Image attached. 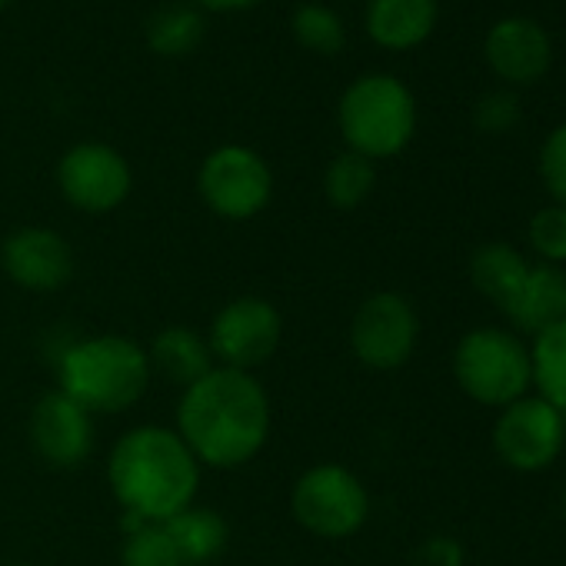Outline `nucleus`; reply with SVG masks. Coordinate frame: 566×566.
<instances>
[{
  "mask_svg": "<svg viewBox=\"0 0 566 566\" xmlns=\"http://www.w3.org/2000/svg\"><path fill=\"white\" fill-rule=\"evenodd\" d=\"M177 433L197 463L233 470L250 463L270 437V400L256 377L213 367L184 390Z\"/></svg>",
  "mask_w": 566,
  "mask_h": 566,
  "instance_id": "1",
  "label": "nucleus"
},
{
  "mask_svg": "<svg viewBox=\"0 0 566 566\" xmlns=\"http://www.w3.org/2000/svg\"><path fill=\"white\" fill-rule=\"evenodd\" d=\"M107 480L124 513H137L147 523H167L193 506L200 463L177 430L144 423L114 443Z\"/></svg>",
  "mask_w": 566,
  "mask_h": 566,
  "instance_id": "2",
  "label": "nucleus"
},
{
  "mask_svg": "<svg viewBox=\"0 0 566 566\" xmlns=\"http://www.w3.org/2000/svg\"><path fill=\"white\" fill-rule=\"evenodd\" d=\"M147 350L117 334L74 344L61 357V390L87 413H124L150 384Z\"/></svg>",
  "mask_w": 566,
  "mask_h": 566,
  "instance_id": "3",
  "label": "nucleus"
},
{
  "mask_svg": "<svg viewBox=\"0 0 566 566\" xmlns=\"http://www.w3.org/2000/svg\"><path fill=\"white\" fill-rule=\"evenodd\" d=\"M337 120L354 154L380 160L400 154L410 144L417 130V101L403 81L370 74L344 91Z\"/></svg>",
  "mask_w": 566,
  "mask_h": 566,
  "instance_id": "4",
  "label": "nucleus"
},
{
  "mask_svg": "<svg viewBox=\"0 0 566 566\" xmlns=\"http://www.w3.org/2000/svg\"><path fill=\"white\" fill-rule=\"evenodd\" d=\"M457 384L486 407L513 403L533 380L523 344L503 331H473L460 340L453 357Z\"/></svg>",
  "mask_w": 566,
  "mask_h": 566,
  "instance_id": "5",
  "label": "nucleus"
},
{
  "mask_svg": "<svg viewBox=\"0 0 566 566\" xmlns=\"http://www.w3.org/2000/svg\"><path fill=\"white\" fill-rule=\"evenodd\" d=\"M291 510L307 533L324 539H344L367 523L370 496L347 467L321 463L294 483Z\"/></svg>",
  "mask_w": 566,
  "mask_h": 566,
  "instance_id": "6",
  "label": "nucleus"
},
{
  "mask_svg": "<svg viewBox=\"0 0 566 566\" xmlns=\"http://www.w3.org/2000/svg\"><path fill=\"white\" fill-rule=\"evenodd\" d=\"M203 203L223 220H250L273 197L270 164L240 144H223L200 164L197 177Z\"/></svg>",
  "mask_w": 566,
  "mask_h": 566,
  "instance_id": "7",
  "label": "nucleus"
},
{
  "mask_svg": "<svg viewBox=\"0 0 566 566\" xmlns=\"http://www.w3.org/2000/svg\"><path fill=\"white\" fill-rule=\"evenodd\" d=\"M283 337L280 311L263 297H237L217 311L207 344L213 360L230 370L250 374L253 367L266 364Z\"/></svg>",
  "mask_w": 566,
  "mask_h": 566,
  "instance_id": "8",
  "label": "nucleus"
},
{
  "mask_svg": "<svg viewBox=\"0 0 566 566\" xmlns=\"http://www.w3.org/2000/svg\"><path fill=\"white\" fill-rule=\"evenodd\" d=\"M57 187L67 197V203H74L77 210L107 213L127 200V193L134 187V174L120 150H114L111 144L91 140V144L71 147L61 157Z\"/></svg>",
  "mask_w": 566,
  "mask_h": 566,
  "instance_id": "9",
  "label": "nucleus"
},
{
  "mask_svg": "<svg viewBox=\"0 0 566 566\" xmlns=\"http://www.w3.org/2000/svg\"><path fill=\"white\" fill-rule=\"evenodd\" d=\"M350 347L374 370H397L417 347V314L400 294H374L350 324Z\"/></svg>",
  "mask_w": 566,
  "mask_h": 566,
  "instance_id": "10",
  "label": "nucleus"
},
{
  "mask_svg": "<svg viewBox=\"0 0 566 566\" xmlns=\"http://www.w3.org/2000/svg\"><path fill=\"white\" fill-rule=\"evenodd\" d=\"M493 447L516 470H539L553 463L563 447L559 410L546 400H513L493 430Z\"/></svg>",
  "mask_w": 566,
  "mask_h": 566,
  "instance_id": "11",
  "label": "nucleus"
},
{
  "mask_svg": "<svg viewBox=\"0 0 566 566\" xmlns=\"http://www.w3.org/2000/svg\"><path fill=\"white\" fill-rule=\"evenodd\" d=\"M4 273L24 291L51 294L61 291L74 276V253L71 243L48 227H21L0 247Z\"/></svg>",
  "mask_w": 566,
  "mask_h": 566,
  "instance_id": "12",
  "label": "nucleus"
},
{
  "mask_svg": "<svg viewBox=\"0 0 566 566\" xmlns=\"http://www.w3.org/2000/svg\"><path fill=\"white\" fill-rule=\"evenodd\" d=\"M31 440L51 467H77L94 450V413H87L61 387L48 390L31 410Z\"/></svg>",
  "mask_w": 566,
  "mask_h": 566,
  "instance_id": "13",
  "label": "nucleus"
},
{
  "mask_svg": "<svg viewBox=\"0 0 566 566\" xmlns=\"http://www.w3.org/2000/svg\"><path fill=\"white\" fill-rule=\"evenodd\" d=\"M486 64L506 84H533L549 71L553 44L549 34L530 18H503L483 41Z\"/></svg>",
  "mask_w": 566,
  "mask_h": 566,
  "instance_id": "14",
  "label": "nucleus"
},
{
  "mask_svg": "<svg viewBox=\"0 0 566 566\" xmlns=\"http://www.w3.org/2000/svg\"><path fill=\"white\" fill-rule=\"evenodd\" d=\"M503 314L526 334H543L566 321V273L556 266H530Z\"/></svg>",
  "mask_w": 566,
  "mask_h": 566,
  "instance_id": "15",
  "label": "nucleus"
},
{
  "mask_svg": "<svg viewBox=\"0 0 566 566\" xmlns=\"http://www.w3.org/2000/svg\"><path fill=\"white\" fill-rule=\"evenodd\" d=\"M437 0H370L367 34L387 51H413L437 28Z\"/></svg>",
  "mask_w": 566,
  "mask_h": 566,
  "instance_id": "16",
  "label": "nucleus"
},
{
  "mask_svg": "<svg viewBox=\"0 0 566 566\" xmlns=\"http://www.w3.org/2000/svg\"><path fill=\"white\" fill-rule=\"evenodd\" d=\"M147 360H150V370L164 374L170 384H177L184 390L213 370V354H210L207 337H200L187 327L160 331L147 350Z\"/></svg>",
  "mask_w": 566,
  "mask_h": 566,
  "instance_id": "17",
  "label": "nucleus"
},
{
  "mask_svg": "<svg viewBox=\"0 0 566 566\" xmlns=\"http://www.w3.org/2000/svg\"><path fill=\"white\" fill-rule=\"evenodd\" d=\"M164 526L170 530L187 566H203L213 556H220L230 536L227 520L210 506H187L177 516H170Z\"/></svg>",
  "mask_w": 566,
  "mask_h": 566,
  "instance_id": "18",
  "label": "nucleus"
},
{
  "mask_svg": "<svg viewBox=\"0 0 566 566\" xmlns=\"http://www.w3.org/2000/svg\"><path fill=\"white\" fill-rule=\"evenodd\" d=\"M530 263L523 260V253H516L506 243H486L473 253L470 260V280L473 287L503 311V304L516 294V287L523 283Z\"/></svg>",
  "mask_w": 566,
  "mask_h": 566,
  "instance_id": "19",
  "label": "nucleus"
},
{
  "mask_svg": "<svg viewBox=\"0 0 566 566\" xmlns=\"http://www.w3.org/2000/svg\"><path fill=\"white\" fill-rule=\"evenodd\" d=\"M203 41V14L193 4H164L147 21V44L160 57H184Z\"/></svg>",
  "mask_w": 566,
  "mask_h": 566,
  "instance_id": "20",
  "label": "nucleus"
},
{
  "mask_svg": "<svg viewBox=\"0 0 566 566\" xmlns=\"http://www.w3.org/2000/svg\"><path fill=\"white\" fill-rule=\"evenodd\" d=\"M530 370L543 390V400L556 410H566V321L536 337Z\"/></svg>",
  "mask_w": 566,
  "mask_h": 566,
  "instance_id": "21",
  "label": "nucleus"
},
{
  "mask_svg": "<svg viewBox=\"0 0 566 566\" xmlns=\"http://www.w3.org/2000/svg\"><path fill=\"white\" fill-rule=\"evenodd\" d=\"M374 184H377L374 160H367L364 154H354V150H344L340 157H334L324 174V193L340 210L360 207L374 193Z\"/></svg>",
  "mask_w": 566,
  "mask_h": 566,
  "instance_id": "22",
  "label": "nucleus"
},
{
  "mask_svg": "<svg viewBox=\"0 0 566 566\" xmlns=\"http://www.w3.org/2000/svg\"><path fill=\"white\" fill-rule=\"evenodd\" d=\"M291 31L297 38V44L314 51V54H337L347 44L344 18L334 8H327V4H304V8H297L294 18H291Z\"/></svg>",
  "mask_w": 566,
  "mask_h": 566,
  "instance_id": "23",
  "label": "nucleus"
},
{
  "mask_svg": "<svg viewBox=\"0 0 566 566\" xmlns=\"http://www.w3.org/2000/svg\"><path fill=\"white\" fill-rule=\"evenodd\" d=\"M120 559L124 566H187L164 523H144L140 530L127 533Z\"/></svg>",
  "mask_w": 566,
  "mask_h": 566,
  "instance_id": "24",
  "label": "nucleus"
},
{
  "mask_svg": "<svg viewBox=\"0 0 566 566\" xmlns=\"http://www.w3.org/2000/svg\"><path fill=\"white\" fill-rule=\"evenodd\" d=\"M530 243L549 260H566V207H543L530 223Z\"/></svg>",
  "mask_w": 566,
  "mask_h": 566,
  "instance_id": "25",
  "label": "nucleus"
},
{
  "mask_svg": "<svg viewBox=\"0 0 566 566\" xmlns=\"http://www.w3.org/2000/svg\"><path fill=\"white\" fill-rule=\"evenodd\" d=\"M473 120L486 134H506L520 120V101L510 91H490L476 101Z\"/></svg>",
  "mask_w": 566,
  "mask_h": 566,
  "instance_id": "26",
  "label": "nucleus"
},
{
  "mask_svg": "<svg viewBox=\"0 0 566 566\" xmlns=\"http://www.w3.org/2000/svg\"><path fill=\"white\" fill-rule=\"evenodd\" d=\"M539 174L546 190L559 200V207H566V124L546 137L539 154Z\"/></svg>",
  "mask_w": 566,
  "mask_h": 566,
  "instance_id": "27",
  "label": "nucleus"
},
{
  "mask_svg": "<svg viewBox=\"0 0 566 566\" xmlns=\"http://www.w3.org/2000/svg\"><path fill=\"white\" fill-rule=\"evenodd\" d=\"M260 4V0H193V8H207V11H247Z\"/></svg>",
  "mask_w": 566,
  "mask_h": 566,
  "instance_id": "28",
  "label": "nucleus"
},
{
  "mask_svg": "<svg viewBox=\"0 0 566 566\" xmlns=\"http://www.w3.org/2000/svg\"><path fill=\"white\" fill-rule=\"evenodd\" d=\"M8 4H11V0H0V11H4V8H8Z\"/></svg>",
  "mask_w": 566,
  "mask_h": 566,
  "instance_id": "29",
  "label": "nucleus"
},
{
  "mask_svg": "<svg viewBox=\"0 0 566 566\" xmlns=\"http://www.w3.org/2000/svg\"><path fill=\"white\" fill-rule=\"evenodd\" d=\"M563 516H566V490H563Z\"/></svg>",
  "mask_w": 566,
  "mask_h": 566,
  "instance_id": "30",
  "label": "nucleus"
},
{
  "mask_svg": "<svg viewBox=\"0 0 566 566\" xmlns=\"http://www.w3.org/2000/svg\"><path fill=\"white\" fill-rule=\"evenodd\" d=\"M21 566H28V563H21Z\"/></svg>",
  "mask_w": 566,
  "mask_h": 566,
  "instance_id": "31",
  "label": "nucleus"
}]
</instances>
